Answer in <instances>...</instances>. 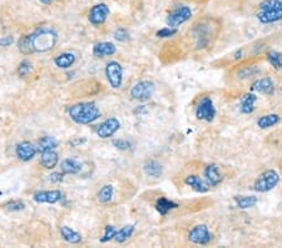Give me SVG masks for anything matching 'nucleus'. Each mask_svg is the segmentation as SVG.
<instances>
[{"label": "nucleus", "mask_w": 282, "mask_h": 248, "mask_svg": "<svg viewBox=\"0 0 282 248\" xmlns=\"http://www.w3.org/2000/svg\"><path fill=\"white\" fill-rule=\"evenodd\" d=\"M68 114L77 124H90L99 118L100 111L93 102H83L69 107Z\"/></svg>", "instance_id": "obj_1"}, {"label": "nucleus", "mask_w": 282, "mask_h": 248, "mask_svg": "<svg viewBox=\"0 0 282 248\" xmlns=\"http://www.w3.org/2000/svg\"><path fill=\"white\" fill-rule=\"evenodd\" d=\"M31 48L34 53H45L53 49L58 40V35L55 31L50 28H39L30 34Z\"/></svg>", "instance_id": "obj_2"}, {"label": "nucleus", "mask_w": 282, "mask_h": 248, "mask_svg": "<svg viewBox=\"0 0 282 248\" xmlns=\"http://www.w3.org/2000/svg\"><path fill=\"white\" fill-rule=\"evenodd\" d=\"M257 19L262 24L282 20V0H264L259 6Z\"/></svg>", "instance_id": "obj_3"}, {"label": "nucleus", "mask_w": 282, "mask_h": 248, "mask_svg": "<svg viewBox=\"0 0 282 248\" xmlns=\"http://www.w3.org/2000/svg\"><path fill=\"white\" fill-rule=\"evenodd\" d=\"M280 174L275 169H267L264 173L260 174L254 183V191L265 193L270 192L279 184Z\"/></svg>", "instance_id": "obj_4"}, {"label": "nucleus", "mask_w": 282, "mask_h": 248, "mask_svg": "<svg viewBox=\"0 0 282 248\" xmlns=\"http://www.w3.org/2000/svg\"><path fill=\"white\" fill-rule=\"evenodd\" d=\"M192 16V9L185 4H180L176 5L172 10L169 11V14L166 18L167 25L171 28H178L180 25L185 24L188 21Z\"/></svg>", "instance_id": "obj_5"}, {"label": "nucleus", "mask_w": 282, "mask_h": 248, "mask_svg": "<svg viewBox=\"0 0 282 248\" xmlns=\"http://www.w3.org/2000/svg\"><path fill=\"white\" fill-rule=\"evenodd\" d=\"M156 93V84L151 80H141L136 83L131 91V97L138 102H147Z\"/></svg>", "instance_id": "obj_6"}, {"label": "nucleus", "mask_w": 282, "mask_h": 248, "mask_svg": "<svg viewBox=\"0 0 282 248\" xmlns=\"http://www.w3.org/2000/svg\"><path fill=\"white\" fill-rule=\"evenodd\" d=\"M105 77L113 89H118L123 83V69L118 62H109L105 67Z\"/></svg>", "instance_id": "obj_7"}, {"label": "nucleus", "mask_w": 282, "mask_h": 248, "mask_svg": "<svg viewBox=\"0 0 282 248\" xmlns=\"http://www.w3.org/2000/svg\"><path fill=\"white\" fill-rule=\"evenodd\" d=\"M187 238L191 243L206 246L212 241V233L206 225H197L188 232Z\"/></svg>", "instance_id": "obj_8"}, {"label": "nucleus", "mask_w": 282, "mask_h": 248, "mask_svg": "<svg viewBox=\"0 0 282 248\" xmlns=\"http://www.w3.org/2000/svg\"><path fill=\"white\" fill-rule=\"evenodd\" d=\"M109 14H110V9L107 4L98 3L90 8L89 14H88V20H89L90 24H93V25L95 26L103 25V24L107 21Z\"/></svg>", "instance_id": "obj_9"}, {"label": "nucleus", "mask_w": 282, "mask_h": 248, "mask_svg": "<svg viewBox=\"0 0 282 248\" xmlns=\"http://www.w3.org/2000/svg\"><path fill=\"white\" fill-rule=\"evenodd\" d=\"M216 117V108L213 106L212 99L205 97L200 101L197 108H196V118L198 121L212 122Z\"/></svg>", "instance_id": "obj_10"}, {"label": "nucleus", "mask_w": 282, "mask_h": 248, "mask_svg": "<svg viewBox=\"0 0 282 248\" xmlns=\"http://www.w3.org/2000/svg\"><path fill=\"white\" fill-rule=\"evenodd\" d=\"M121 128V122L117 118H109L105 119L103 123H100L95 129V133L102 139H107V138L113 137Z\"/></svg>", "instance_id": "obj_11"}, {"label": "nucleus", "mask_w": 282, "mask_h": 248, "mask_svg": "<svg viewBox=\"0 0 282 248\" xmlns=\"http://www.w3.org/2000/svg\"><path fill=\"white\" fill-rule=\"evenodd\" d=\"M195 28L192 29V33L195 39L197 40L198 47L203 48L208 41V36L211 35L210 33V24L207 21H198L197 24H195Z\"/></svg>", "instance_id": "obj_12"}, {"label": "nucleus", "mask_w": 282, "mask_h": 248, "mask_svg": "<svg viewBox=\"0 0 282 248\" xmlns=\"http://www.w3.org/2000/svg\"><path fill=\"white\" fill-rule=\"evenodd\" d=\"M251 92H255V93H261V94H266V96H270V94L274 93L275 91V83L271 78L265 77V78H260V79L255 80L254 83L251 84Z\"/></svg>", "instance_id": "obj_13"}, {"label": "nucleus", "mask_w": 282, "mask_h": 248, "mask_svg": "<svg viewBox=\"0 0 282 248\" xmlns=\"http://www.w3.org/2000/svg\"><path fill=\"white\" fill-rule=\"evenodd\" d=\"M36 147L30 142H21L16 145V157L23 162H29L30 159H33L36 154Z\"/></svg>", "instance_id": "obj_14"}, {"label": "nucleus", "mask_w": 282, "mask_h": 248, "mask_svg": "<svg viewBox=\"0 0 282 248\" xmlns=\"http://www.w3.org/2000/svg\"><path fill=\"white\" fill-rule=\"evenodd\" d=\"M63 193L58 189L55 191H41V192H36L35 194L33 196V199L36 202V203H50L54 204L56 202H59L62 199Z\"/></svg>", "instance_id": "obj_15"}, {"label": "nucleus", "mask_w": 282, "mask_h": 248, "mask_svg": "<svg viewBox=\"0 0 282 248\" xmlns=\"http://www.w3.org/2000/svg\"><path fill=\"white\" fill-rule=\"evenodd\" d=\"M117 47L110 41H100L93 47V55L97 58L110 57V55L116 54Z\"/></svg>", "instance_id": "obj_16"}, {"label": "nucleus", "mask_w": 282, "mask_h": 248, "mask_svg": "<svg viewBox=\"0 0 282 248\" xmlns=\"http://www.w3.org/2000/svg\"><path fill=\"white\" fill-rule=\"evenodd\" d=\"M205 178L208 186L216 187L222 182V174H221L220 168L216 164H210L205 168Z\"/></svg>", "instance_id": "obj_17"}, {"label": "nucleus", "mask_w": 282, "mask_h": 248, "mask_svg": "<svg viewBox=\"0 0 282 248\" xmlns=\"http://www.w3.org/2000/svg\"><path fill=\"white\" fill-rule=\"evenodd\" d=\"M185 183L188 187H191L193 191L198 192V193H206L210 189V186L207 184V182H205L201 177L196 176V174H191V176L186 177Z\"/></svg>", "instance_id": "obj_18"}, {"label": "nucleus", "mask_w": 282, "mask_h": 248, "mask_svg": "<svg viewBox=\"0 0 282 248\" xmlns=\"http://www.w3.org/2000/svg\"><path fill=\"white\" fill-rule=\"evenodd\" d=\"M154 207H156L157 212L164 217V216L168 215L171 211L178 208V203H176V202L171 201V199H168V198H164V197H161V198L157 199Z\"/></svg>", "instance_id": "obj_19"}, {"label": "nucleus", "mask_w": 282, "mask_h": 248, "mask_svg": "<svg viewBox=\"0 0 282 248\" xmlns=\"http://www.w3.org/2000/svg\"><path fill=\"white\" fill-rule=\"evenodd\" d=\"M257 102V97L255 93H246L241 98V104H240V109L241 113L244 114H251L255 112V104Z\"/></svg>", "instance_id": "obj_20"}, {"label": "nucleus", "mask_w": 282, "mask_h": 248, "mask_svg": "<svg viewBox=\"0 0 282 248\" xmlns=\"http://www.w3.org/2000/svg\"><path fill=\"white\" fill-rule=\"evenodd\" d=\"M58 153L53 150H45V152H41L40 157V164L43 165L45 169H53L55 168L56 164H58Z\"/></svg>", "instance_id": "obj_21"}, {"label": "nucleus", "mask_w": 282, "mask_h": 248, "mask_svg": "<svg viewBox=\"0 0 282 248\" xmlns=\"http://www.w3.org/2000/svg\"><path fill=\"white\" fill-rule=\"evenodd\" d=\"M75 59H77V58H75L74 53H62V54H59L58 57H55L54 64L58 68H60V69H68V68H70L74 64Z\"/></svg>", "instance_id": "obj_22"}, {"label": "nucleus", "mask_w": 282, "mask_h": 248, "mask_svg": "<svg viewBox=\"0 0 282 248\" xmlns=\"http://www.w3.org/2000/svg\"><path fill=\"white\" fill-rule=\"evenodd\" d=\"M60 235H62L63 240L65 242L70 243V245H78V243L82 242V235L78 233L77 231L72 230L70 227H68V226L60 227Z\"/></svg>", "instance_id": "obj_23"}, {"label": "nucleus", "mask_w": 282, "mask_h": 248, "mask_svg": "<svg viewBox=\"0 0 282 248\" xmlns=\"http://www.w3.org/2000/svg\"><path fill=\"white\" fill-rule=\"evenodd\" d=\"M62 171L65 174H78L82 171V163L74 158H67L62 162Z\"/></svg>", "instance_id": "obj_24"}, {"label": "nucleus", "mask_w": 282, "mask_h": 248, "mask_svg": "<svg viewBox=\"0 0 282 248\" xmlns=\"http://www.w3.org/2000/svg\"><path fill=\"white\" fill-rule=\"evenodd\" d=\"M280 122V116L279 114H266V116H262L261 118H259L257 121V127L260 129H269V128L275 127L277 123Z\"/></svg>", "instance_id": "obj_25"}, {"label": "nucleus", "mask_w": 282, "mask_h": 248, "mask_svg": "<svg viewBox=\"0 0 282 248\" xmlns=\"http://www.w3.org/2000/svg\"><path fill=\"white\" fill-rule=\"evenodd\" d=\"M143 171L147 176L158 178V177H161L162 173H163V167H162L161 163L156 162V160H148V162L143 165Z\"/></svg>", "instance_id": "obj_26"}, {"label": "nucleus", "mask_w": 282, "mask_h": 248, "mask_svg": "<svg viewBox=\"0 0 282 248\" xmlns=\"http://www.w3.org/2000/svg\"><path fill=\"white\" fill-rule=\"evenodd\" d=\"M235 202L236 206L239 207L240 210H249L252 208L257 204V197L255 196H237L235 197Z\"/></svg>", "instance_id": "obj_27"}, {"label": "nucleus", "mask_w": 282, "mask_h": 248, "mask_svg": "<svg viewBox=\"0 0 282 248\" xmlns=\"http://www.w3.org/2000/svg\"><path fill=\"white\" fill-rule=\"evenodd\" d=\"M134 232V226L133 225H127L123 228H121L119 231H117L116 236H114V241L117 243H124L132 237Z\"/></svg>", "instance_id": "obj_28"}, {"label": "nucleus", "mask_w": 282, "mask_h": 248, "mask_svg": "<svg viewBox=\"0 0 282 248\" xmlns=\"http://www.w3.org/2000/svg\"><path fill=\"white\" fill-rule=\"evenodd\" d=\"M59 145V142L54 137H43L38 140V149L40 152L45 150H53Z\"/></svg>", "instance_id": "obj_29"}, {"label": "nucleus", "mask_w": 282, "mask_h": 248, "mask_svg": "<svg viewBox=\"0 0 282 248\" xmlns=\"http://www.w3.org/2000/svg\"><path fill=\"white\" fill-rule=\"evenodd\" d=\"M113 192H114V189H113L112 184H105V186L98 192V201H99L100 203H109L113 198Z\"/></svg>", "instance_id": "obj_30"}, {"label": "nucleus", "mask_w": 282, "mask_h": 248, "mask_svg": "<svg viewBox=\"0 0 282 248\" xmlns=\"http://www.w3.org/2000/svg\"><path fill=\"white\" fill-rule=\"evenodd\" d=\"M267 60L275 70H280L282 68V54L276 50H270L267 53Z\"/></svg>", "instance_id": "obj_31"}, {"label": "nucleus", "mask_w": 282, "mask_h": 248, "mask_svg": "<svg viewBox=\"0 0 282 248\" xmlns=\"http://www.w3.org/2000/svg\"><path fill=\"white\" fill-rule=\"evenodd\" d=\"M18 49L19 52L23 53L24 55L31 54L33 52V48H31V41H30V36L25 35L23 38H20V40L18 41Z\"/></svg>", "instance_id": "obj_32"}, {"label": "nucleus", "mask_w": 282, "mask_h": 248, "mask_svg": "<svg viewBox=\"0 0 282 248\" xmlns=\"http://www.w3.org/2000/svg\"><path fill=\"white\" fill-rule=\"evenodd\" d=\"M5 210L9 212H19V211H23L25 208V203L20 199H15V201H10L8 203L4 204Z\"/></svg>", "instance_id": "obj_33"}, {"label": "nucleus", "mask_w": 282, "mask_h": 248, "mask_svg": "<svg viewBox=\"0 0 282 248\" xmlns=\"http://www.w3.org/2000/svg\"><path fill=\"white\" fill-rule=\"evenodd\" d=\"M116 233H117V230L114 226L107 225L104 227V235H103V237H100V242L107 243V242H109V241L114 240V236H116Z\"/></svg>", "instance_id": "obj_34"}, {"label": "nucleus", "mask_w": 282, "mask_h": 248, "mask_svg": "<svg viewBox=\"0 0 282 248\" xmlns=\"http://www.w3.org/2000/svg\"><path fill=\"white\" fill-rule=\"evenodd\" d=\"M113 36H114V39H116L117 41H121V43H126V41H129V39H131L128 30L124 28L116 29L114 33H113Z\"/></svg>", "instance_id": "obj_35"}, {"label": "nucleus", "mask_w": 282, "mask_h": 248, "mask_svg": "<svg viewBox=\"0 0 282 248\" xmlns=\"http://www.w3.org/2000/svg\"><path fill=\"white\" fill-rule=\"evenodd\" d=\"M30 72H31V63L29 62V60H23V62L19 64V68H18L19 77H21V78L28 77Z\"/></svg>", "instance_id": "obj_36"}, {"label": "nucleus", "mask_w": 282, "mask_h": 248, "mask_svg": "<svg viewBox=\"0 0 282 248\" xmlns=\"http://www.w3.org/2000/svg\"><path fill=\"white\" fill-rule=\"evenodd\" d=\"M177 28H171V26H166V28L159 29L156 33V35L158 38H171V36L176 35L177 34Z\"/></svg>", "instance_id": "obj_37"}, {"label": "nucleus", "mask_w": 282, "mask_h": 248, "mask_svg": "<svg viewBox=\"0 0 282 248\" xmlns=\"http://www.w3.org/2000/svg\"><path fill=\"white\" fill-rule=\"evenodd\" d=\"M112 144L119 150H128L131 148V142L127 139H113Z\"/></svg>", "instance_id": "obj_38"}, {"label": "nucleus", "mask_w": 282, "mask_h": 248, "mask_svg": "<svg viewBox=\"0 0 282 248\" xmlns=\"http://www.w3.org/2000/svg\"><path fill=\"white\" fill-rule=\"evenodd\" d=\"M63 177H64V174L63 173L54 172V173H51L50 176H49V181L53 182V183H60V182L63 181Z\"/></svg>", "instance_id": "obj_39"}, {"label": "nucleus", "mask_w": 282, "mask_h": 248, "mask_svg": "<svg viewBox=\"0 0 282 248\" xmlns=\"http://www.w3.org/2000/svg\"><path fill=\"white\" fill-rule=\"evenodd\" d=\"M13 36H3V38H0V47H9L13 44Z\"/></svg>", "instance_id": "obj_40"}, {"label": "nucleus", "mask_w": 282, "mask_h": 248, "mask_svg": "<svg viewBox=\"0 0 282 248\" xmlns=\"http://www.w3.org/2000/svg\"><path fill=\"white\" fill-rule=\"evenodd\" d=\"M252 74H254V72H252V69H250V68H245V69L240 70L239 78H242V79H246V78L251 77Z\"/></svg>", "instance_id": "obj_41"}, {"label": "nucleus", "mask_w": 282, "mask_h": 248, "mask_svg": "<svg viewBox=\"0 0 282 248\" xmlns=\"http://www.w3.org/2000/svg\"><path fill=\"white\" fill-rule=\"evenodd\" d=\"M242 57H244V50H242V49H239V50H237V52L234 54L235 60H240Z\"/></svg>", "instance_id": "obj_42"}, {"label": "nucleus", "mask_w": 282, "mask_h": 248, "mask_svg": "<svg viewBox=\"0 0 282 248\" xmlns=\"http://www.w3.org/2000/svg\"><path fill=\"white\" fill-rule=\"evenodd\" d=\"M39 1H40L41 4H44V5H49L53 0H39Z\"/></svg>", "instance_id": "obj_43"}, {"label": "nucleus", "mask_w": 282, "mask_h": 248, "mask_svg": "<svg viewBox=\"0 0 282 248\" xmlns=\"http://www.w3.org/2000/svg\"><path fill=\"white\" fill-rule=\"evenodd\" d=\"M281 165H282V162H281Z\"/></svg>", "instance_id": "obj_44"}]
</instances>
